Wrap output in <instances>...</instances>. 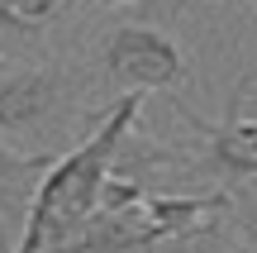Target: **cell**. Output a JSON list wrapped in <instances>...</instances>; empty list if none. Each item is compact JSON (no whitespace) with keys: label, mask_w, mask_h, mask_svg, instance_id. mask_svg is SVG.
I'll list each match as a JSON object with an SVG mask.
<instances>
[{"label":"cell","mask_w":257,"mask_h":253,"mask_svg":"<svg viewBox=\"0 0 257 253\" xmlns=\"http://www.w3.org/2000/svg\"><path fill=\"white\" fill-rule=\"evenodd\" d=\"M0 67H5V57H0Z\"/></svg>","instance_id":"obj_10"},{"label":"cell","mask_w":257,"mask_h":253,"mask_svg":"<svg viewBox=\"0 0 257 253\" xmlns=\"http://www.w3.org/2000/svg\"><path fill=\"white\" fill-rule=\"evenodd\" d=\"M248 187H257V182H248Z\"/></svg>","instance_id":"obj_11"},{"label":"cell","mask_w":257,"mask_h":253,"mask_svg":"<svg viewBox=\"0 0 257 253\" xmlns=\"http://www.w3.org/2000/svg\"><path fill=\"white\" fill-rule=\"evenodd\" d=\"M257 81V67L252 72L238 76V86H233L229 96V110H224L219 124H205V120H191L195 129L205 134V158L200 167L214 172V177L224 182V187H248V182H257V120L252 115H243V96L252 91Z\"/></svg>","instance_id":"obj_4"},{"label":"cell","mask_w":257,"mask_h":253,"mask_svg":"<svg viewBox=\"0 0 257 253\" xmlns=\"http://www.w3.org/2000/svg\"><path fill=\"white\" fill-rule=\"evenodd\" d=\"M138 110H143V96H134V91L119 96L110 105V115L72 153H57V162L48 167L43 187H38L34 206H29V220H24V229L15 239V253H53V248H62L100 210V191L110 182L114 162H119L128 134H134Z\"/></svg>","instance_id":"obj_1"},{"label":"cell","mask_w":257,"mask_h":253,"mask_svg":"<svg viewBox=\"0 0 257 253\" xmlns=\"http://www.w3.org/2000/svg\"><path fill=\"white\" fill-rule=\"evenodd\" d=\"M57 162V153H38V148H15L0 139V225L10 234H19L29 220L38 187H43L48 167Z\"/></svg>","instance_id":"obj_5"},{"label":"cell","mask_w":257,"mask_h":253,"mask_svg":"<svg viewBox=\"0 0 257 253\" xmlns=\"http://www.w3.org/2000/svg\"><path fill=\"white\" fill-rule=\"evenodd\" d=\"M248 191H252V206H248V244L257 253V187H248Z\"/></svg>","instance_id":"obj_7"},{"label":"cell","mask_w":257,"mask_h":253,"mask_svg":"<svg viewBox=\"0 0 257 253\" xmlns=\"http://www.w3.org/2000/svg\"><path fill=\"white\" fill-rule=\"evenodd\" d=\"M95 67L100 76L114 86V91H172V86L186 81V53L167 29L157 24H114L110 34L100 38V53H95Z\"/></svg>","instance_id":"obj_3"},{"label":"cell","mask_w":257,"mask_h":253,"mask_svg":"<svg viewBox=\"0 0 257 253\" xmlns=\"http://www.w3.org/2000/svg\"><path fill=\"white\" fill-rule=\"evenodd\" d=\"M81 0H0V34L15 38H43L57 24L72 19Z\"/></svg>","instance_id":"obj_6"},{"label":"cell","mask_w":257,"mask_h":253,"mask_svg":"<svg viewBox=\"0 0 257 253\" xmlns=\"http://www.w3.org/2000/svg\"><path fill=\"white\" fill-rule=\"evenodd\" d=\"M0 253H15V234H10L5 225H0Z\"/></svg>","instance_id":"obj_8"},{"label":"cell","mask_w":257,"mask_h":253,"mask_svg":"<svg viewBox=\"0 0 257 253\" xmlns=\"http://www.w3.org/2000/svg\"><path fill=\"white\" fill-rule=\"evenodd\" d=\"M81 110V76L67 67H0V139L57 153Z\"/></svg>","instance_id":"obj_2"},{"label":"cell","mask_w":257,"mask_h":253,"mask_svg":"<svg viewBox=\"0 0 257 253\" xmlns=\"http://www.w3.org/2000/svg\"><path fill=\"white\" fill-rule=\"evenodd\" d=\"M95 5H105V10H119V5H134V0H95Z\"/></svg>","instance_id":"obj_9"}]
</instances>
